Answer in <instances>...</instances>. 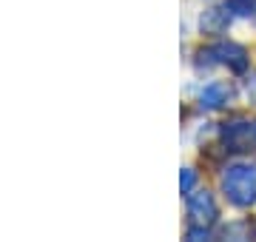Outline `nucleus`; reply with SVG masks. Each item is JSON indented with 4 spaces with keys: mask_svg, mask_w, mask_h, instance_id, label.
<instances>
[{
    "mask_svg": "<svg viewBox=\"0 0 256 242\" xmlns=\"http://www.w3.org/2000/svg\"><path fill=\"white\" fill-rule=\"evenodd\" d=\"M230 18H234V14L228 12V6L208 9L202 14V32H205V34H222V32L230 26Z\"/></svg>",
    "mask_w": 256,
    "mask_h": 242,
    "instance_id": "6",
    "label": "nucleus"
},
{
    "mask_svg": "<svg viewBox=\"0 0 256 242\" xmlns=\"http://www.w3.org/2000/svg\"><path fill=\"white\" fill-rule=\"evenodd\" d=\"M202 54L210 57L208 63L216 66H228L230 72H245L248 68V52L239 43H216V46L202 48Z\"/></svg>",
    "mask_w": 256,
    "mask_h": 242,
    "instance_id": "3",
    "label": "nucleus"
},
{
    "mask_svg": "<svg viewBox=\"0 0 256 242\" xmlns=\"http://www.w3.org/2000/svg\"><path fill=\"white\" fill-rule=\"evenodd\" d=\"M220 220V208H216V200L210 191H196V194H188V222L191 225H202V228H210V225Z\"/></svg>",
    "mask_w": 256,
    "mask_h": 242,
    "instance_id": "2",
    "label": "nucleus"
},
{
    "mask_svg": "<svg viewBox=\"0 0 256 242\" xmlns=\"http://www.w3.org/2000/svg\"><path fill=\"white\" fill-rule=\"evenodd\" d=\"M196 186V174H194L191 168H182V174H180V188H182V194L188 196Z\"/></svg>",
    "mask_w": 256,
    "mask_h": 242,
    "instance_id": "8",
    "label": "nucleus"
},
{
    "mask_svg": "<svg viewBox=\"0 0 256 242\" xmlns=\"http://www.w3.org/2000/svg\"><path fill=\"white\" fill-rule=\"evenodd\" d=\"M230 14H239V18H248V14H256V0H225Z\"/></svg>",
    "mask_w": 256,
    "mask_h": 242,
    "instance_id": "7",
    "label": "nucleus"
},
{
    "mask_svg": "<svg viewBox=\"0 0 256 242\" xmlns=\"http://www.w3.org/2000/svg\"><path fill=\"white\" fill-rule=\"evenodd\" d=\"M220 188L234 208H254L256 205V166L234 162L222 171Z\"/></svg>",
    "mask_w": 256,
    "mask_h": 242,
    "instance_id": "1",
    "label": "nucleus"
},
{
    "mask_svg": "<svg viewBox=\"0 0 256 242\" xmlns=\"http://www.w3.org/2000/svg\"><path fill=\"white\" fill-rule=\"evenodd\" d=\"M228 100H230V88L225 83H208L200 92V106L208 108V112H216L222 106H228Z\"/></svg>",
    "mask_w": 256,
    "mask_h": 242,
    "instance_id": "5",
    "label": "nucleus"
},
{
    "mask_svg": "<svg viewBox=\"0 0 256 242\" xmlns=\"http://www.w3.org/2000/svg\"><path fill=\"white\" fill-rule=\"evenodd\" d=\"M222 140L230 151H254L256 148V122L234 120L222 126Z\"/></svg>",
    "mask_w": 256,
    "mask_h": 242,
    "instance_id": "4",
    "label": "nucleus"
}]
</instances>
